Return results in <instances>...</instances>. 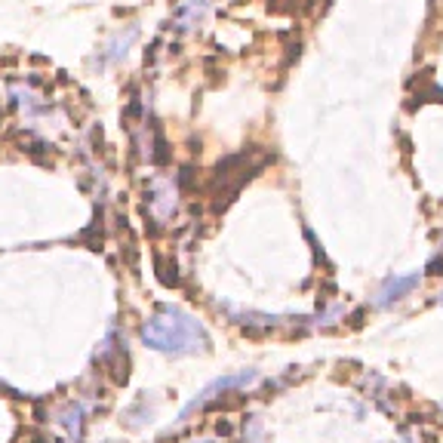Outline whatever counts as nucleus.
<instances>
[{
	"label": "nucleus",
	"mask_w": 443,
	"mask_h": 443,
	"mask_svg": "<svg viewBox=\"0 0 443 443\" xmlns=\"http://www.w3.org/2000/svg\"><path fill=\"white\" fill-rule=\"evenodd\" d=\"M138 336H142L148 348L160 351V354H173V357L203 354V351L209 348L207 327H203L191 311L179 308V305H160V308L142 323Z\"/></svg>",
	"instance_id": "f257e3e1"
},
{
	"label": "nucleus",
	"mask_w": 443,
	"mask_h": 443,
	"mask_svg": "<svg viewBox=\"0 0 443 443\" xmlns=\"http://www.w3.org/2000/svg\"><path fill=\"white\" fill-rule=\"evenodd\" d=\"M256 369H240V373H228V376H222V378H212V382L207 388H200V394H194L188 403L182 406V412H179V422L175 425H185L188 419H194L197 412H203L209 403H216L219 397H225L231 391H237V388H246L249 382H256Z\"/></svg>",
	"instance_id": "f03ea898"
},
{
	"label": "nucleus",
	"mask_w": 443,
	"mask_h": 443,
	"mask_svg": "<svg viewBox=\"0 0 443 443\" xmlns=\"http://www.w3.org/2000/svg\"><path fill=\"white\" fill-rule=\"evenodd\" d=\"M422 283V274H400V277H388V280L378 286V292L373 295V305L376 308H391L394 302L406 299L415 286Z\"/></svg>",
	"instance_id": "7ed1b4c3"
},
{
	"label": "nucleus",
	"mask_w": 443,
	"mask_h": 443,
	"mask_svg": "<svg viewBox=\"0 0 443 443\" xmlns=\"http://www.w3.org/2000/svg\"><path fill=\"white\" fill-rule=\"evenodd\" d=\"M148 200H151V212L157 219H170L175 212V188L173 185H163V182H154L151 185V194H148Z\"/></svg>",
	"instance_id": "20e7f679"
},
{
	"label": "nucleus",
	"mask_w": 443,
	"mask_h": 443,
	"mask_svg": "<svg viewBox=\"0 0 443 443\" xmlns=\"http://www.w3.org/2000/svg\"><path fill=\"white\" fill-rule=\"evenodd\" d=\"M173 16H175V22L182 25V31H188L194 22H200V18L207 16V4H203V0H179V4L173 6Z\"/></svg>",
	"instance_id": "39448f33"
},
{
	"label": "nucleus",
	"mask_w": 443,
	"mask_h": 443,
	"mask_svg": "<svg viewBox=\"0 0 443 443\" xmlns=\"http://www.w3.org/2000/svg\"><path fill=\"white\" fill-rule=\"evenodd\" d=\"M55 419H59L65 428H68V434H71V443H80V437H83V422H87V415H83V406L80 403H68L62 412H55Z\"/></svg>",
	"instance_id": "423d86ee"
},
{
	"label": "nucleus",
	"mask_w": 443,
	"mask_h": 443,
	"mask_svg": "<svg viewBox=\"0 0 443 443\" xmlns=\"http://www.w3.org/2000/svg\"><path fill=\"white\" fill-rule=\"evenodd\" d=\"M133 40H136V28H129V31H126V37L120 34L114 43H111V46H105V53H108V55H105V62H117L120 55H126V50H129V43H133Z\"/></svg>",
	"instance_id": "0eeeda50"
},
{
	"label": "nucleus",
	"mask_w": 443,
	"mask_h": 443,
	"mask_svg": "<svg viewBox=\"0 0 443 443\" xmlns=\"http://www.w3.org/2000/svg\"><path fill=\"white\" fill-rule=\"evenodd\" d=\"M191 443H216V440H209V437H203V440H191Z\"/></svg>",
	"instance_id": "6e6552de"
},
{
	"label": "nucleus",
	"mask_w": 443,
	"mask_h": 443,
	"mask_svg": "<svg viewBox=\"0 0 443 443\" xmlns=\"http://www.w3.org/2000/svg\"><path fill=\"white\" fill-rule=\"evenodd\" d=\"M437 302H440V308H443V292H440V299H437Z\"/></svg>",
	"instance_id": "1a4fd4ad"
},
{
	"label": "nucleus",
	"mask_w": 443,
	"mask_h": 443,
	"mask_svg": "<svg viewBox=\"0 0 443 443\" xmlns=\"http://www.w3.org/2000/svg\"><path fill=\"white\" fill-rule=\"evenodd\" d=\"M314 4H317V0H308V6H314Z\"/></svg>",
	"instance_id": "9d476101"
}]
</instances>
